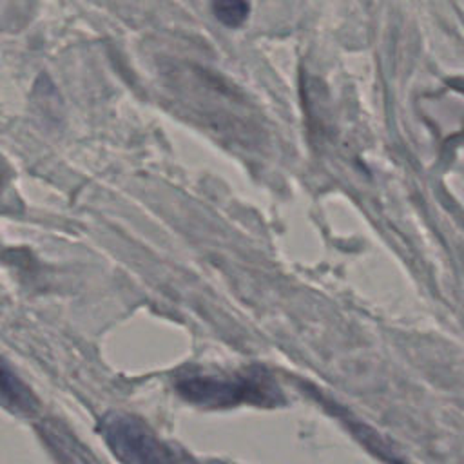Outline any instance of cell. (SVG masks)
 <instances>
[{
	"label": "cell",
	"instance_id": "cell-2",
	"mask_svg": "<svg viewBox=\"0 0 464 464\" xmlns=\"http://www.w3.org/2000/svg\"><path fill=\"white\" fill-rule=\"evenodd\" d=\"M98 431L121 462H165L181 459L140 419L111 411L100 419Z\"/></svg>",
	"mask_w": 464,
	"mask_h": 464
},
{
	"label": "cell",
	"instance_id": "cell-4",
	"mask_svg": "<svg viewBox=\"0 0 464 464\" xmlns=\"http://www.w3.org/2000/svg\"><path fill=\"white\" fill-rule=\"evenodd\" d=\"M214 16L227 27H239L248 18L246 0H212Z\"/></svg>",
	"mask_w": 464,
	"mask_h": 464
},
{
	"label": "cell",
	"instance_id": "cell-1",
	"mask_svg": "<svg viewBox=\"0 0 464 464\" xmlns=\"http://www.w3.org/2000/svg\"><path fill=\"white\" fill-rule=\"evenodd\" d=\"M178 393L188 402L208 408H230L241 402L254 406H277L283 402L279 388L268 373L250 368L236 375L187 373L176 379Z\"/></svg>",
	"mask_w": 464,
	"mask_h": 464
},
{
	"label": "cell",
	"instance_id": "cell-3",
	"mask_svg": "<svg viewBox=\"0 0 464 464\" xmlns=\"http://www.w3.org/2000/svg\"><path fill=\"white\" fill-rule=\"evenodd\" d=\"M2 397L4 404L11 410L31 413L36 408V399L31 390H27L18 377L9 370L7 362L2 364Z\"/></svg>",
	"mask_w": 464,
	"mask_h": 464
}]
</instances>
